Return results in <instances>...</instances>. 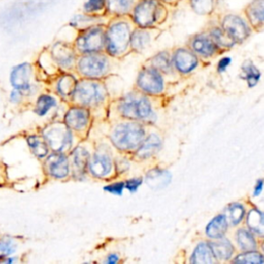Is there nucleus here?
Masks as SVG:
<instances>
[{"label": "nucleus", "mask_w": 264, "mask_h": 264, "mask_svg": "<svg viewBox=\"0 0 264 264\" xmlns=\"http://www.w3.org/2000/svg\"><path fill=\"white\" fill-rule=\"evenodd\" d=\"M130 16L138 27L150 29L167 19L168 9L160 0H138Z\"/></svg>", "instance_id": "1"}, {"label": "nucleus", "mask_w": 264, "mask_h": 264, "mask_svg": "<svg viewBox=\"0 0 264 264\" xmlns=\"http://www.w3.org/2000/svg\"><path fill=\"white\" fill-rule=\"evenodd\" d=\"M131 24L124 18L112 22L106 30V49L111 56H120L130 46Z\"/></svg>", "instance_id": "2"}, {"label": "nucleus", "mask_w": 264, "mask_h": 264, "mask_svg": "<svg viewBox=\"0 0 264 264\" xmlns=\"http://www.w3.org/2000/svg\"><path fill=\"white\" fill-rule=\"evenodd\" d=\"M145 129L137 123L118 125L111 136L113 144L120 150H135L144 141Z\"/></svg>", "instance_id": "3"}, {"label": "nucleus", "mask_w": 264, "mask_h": 264, "mask_svg": "<svg viewBox=\"0 0 264 264\" xmlns=\"http://www.w3.org/2000/svg\"><path fill=\"white\" fill-rule=\"evenodd\" d=\"M76 47L83 54L98 53L106 47V30L103 26L92 25L83 29L77 39Z\"/></svg>", "instance_id": "4"}, {"label": "nucleus", "mask_w": 264, "mask_h": 264, "mask_svg": "<svg viewBox=\"0 0 264 264\" xmlns=\"http://www.w3.org/2000/svg\"><path fill=\"white\" fill-rule=\"evenodd\" d=\"M72 96L75 102L82 106H95L105 101L106 89L97 82L84 81L77 84Z\"/></svg>", "instance_id": "5"}, {"label": "nucleus", "mask_w": 264, "mask_h": 264, "mask_svg": "<svg viewBox=\"0 0 264 264\" xmlns=\"http://www.w3.org/2000/svg\"><path fill=\"white\" fill-rule=\"evenodd\" d=\"M119 111L124 117L136 120H148L153 115L152 107L148 99L135 95H129L124 98L119 106Z\"/></svg>", "instance_id": "6"}, {"label": "nucleus", "mask_w": 264, "mask_h": 264, "mask_svg": "<svg viewBox=\"0 0 264 264\" xmlns=\"http://www.w3.org/2000/svg\"><path fill=\"white\" fill-rule=\"evenodd\" d=\"M44 138L48 146L55 152L69 150L73 144V135L66 124L56 123L44 130Z\"/></svg>", "instance_id": "7"}, {"label": "nucleus", "mask_w": 264, "mask_h": 264, "mask_svg": "<svg viewBox=\"0 0 264 264\" xmlns=\"http://www.w3.org/2000/svg\"><path fill=\"white\" fill-rule=\"evenodd\" d=\"M221 27L236 44L245 42L251 35L250 23L240 15L227 14L221 20Z\"/></svg>", "instance_id": "8"}, {"label": "nucleus", "mask_w": 264, "mask_h": 264, "mask_svg": "<svg viewBox=\"0 0 264 264\" xmlns=\"http://www.w3.org/2000/svg\"><path fill=\"white\" fill-rule=\"evenodd\" d=\"M79 72L88 78L103 77L109 71V60L103 55L96 53L87 54L79 61Z\"/></svg>", "instance_id": "9"}, {"label": "nucleus", "mask_w": 264, "mask_h": 264, "mask_svg": "<svg viewBox=\"0 0 264 264\" xmlns=\"http://www.w3.org/2000/svg\"><path fill=\"white\" fill-rule=\"evenodd\" d=\"M138 86L148 94L156 95L163 91V80L155 69L144 70L138 78Z\"/></svg>", "instance_id": "10"}, {"label": "nucleus", "mask_w": 264, "mask_h": 264, "mask_svg": "<svg viewBox=\"0 0 264 264\" xmlns=\"http://www.w3.org/2000/svg\"><path fill=\"white\" fill-rule=\"evenodd\" d=\"M46 167L48 174L55 179H64L70 174L69 159L59 152L48 157Z\"/></svg>", "instance_id": "11"}, {"label": "nucleus", "mask_w": 264, "mask_h": 264, "mask_svg": "<svg viewBox=\"0 0 264 264\" xmlns=\"http://www.w3.org/2000/svg\"><path fill=\"white\" fill-rule=\"evenodd\" d=\"M89 170L96 178H105L109 176L113 169V161L105 152H97L89 160Z\"/></svg>", "instance_id": "12"}, {"label": "nucleus", "mask_w": 264, "mask_h": 264, "mask_svg": "<svg viewBox=\"0 0 264 264\" xmlns=\"http://www.w3.org/2000/svg\"><path fill=\"white\" fill-rule=\"evenodd\" d=\"M174 63L176 69L182 74L191 73L196 69L198 59L194 52L187 49H178L174 54Z\"/></svg>", "instance_id": "13"}, {"label": "nucleus", "mask_w": 264, "mask_h": 264, "mask_svg": "<svg viewBox=\"0 0 264 264\" xmlns=\"http://www.w3.org/2000/svg\"><path fill=\"white\" fill-rule=\"evenodd\" d=\"M191 49L194 53L203 57H211L219 48L214 43L209 33H200L192 39Z\"/></svg>", "instance_id": "14"}, {"label": "nucleus", "mask_w": 264, "mask_h": 264, "mask_svg": "<svg viewBox=\"0 0 264 264\" xmlns=\"http://www.w3.org/2000/svg\"><path fill=\"white\" fill-rule=\"evenodd\" d=\"M30 76H31V66L28 63H22L12 71L11 83L15 89L23 92L30 91Z\"/></svg>", "instance_id": "15"}, {"label": "nucleus", "mask_w": 264, "mask_h": 264, "mask_svg": "<svg viewBox=\"0 0 264 264\" xmlns=\"http://www.w3.org/2000/svg\"><path fill=\"white\" fill-rule=\"evenodd\" d=\"M89 122V112L84 108H73L65 115V124L70 128L81 131Z\"/></svg>", "instance_id": "16"}, {"label": "nucleus", "mask_w": 264, "mask_h": 264, "mask_svg": "<svg viewBox=\"0 0 264 264\" xmlns=\"http://www.w3.org/2000/svg\"><path fill=\"white\" fill-rule=\"evenodd\" d=\"M245 15L251 26L264 25V0H252L245 8Z\"/></svg>", "instance_id": "17"}, {"label": "nucleus", "mask_w": 264, "mask_h": 264, "mask_svg": "<svg viewBox=\"0 0 264 264\" xmlns=\"http://www.w3.org/2000/svg\"><path fill=\"white\" fill-rule=\"evenodd\" d=\"M138 0H107L106 13L117 18L130 16Z\"/></svg>", "instance_id": "18"}, {"label": "nucleus", "mask_w": 264, "mask_h": 264, "mask_svg": "<svg viewBox=\"0 0 264 264\" xmlns=\"http://www.w3.org/2000/svg\"><path fill=\"white\" fill-rule=\"evenodd\" d=\"M145 181L152 190L157 191L170 185L172 181V175L170 172L165 170L154 169L147 174Z\"/></svg>", "instance_id": "19"}, {"label": "nucleus", "mask_w": 264, "mask_h": 264, "mask_svg": "<svg viewBox=\"0 0 264 264\" xmlns=\"http://www.w3.org/2000/svg\"><path fill=\"white\" fill-rule=\"evenodd\" d=\"M150 43L151 35L148 29L138 27L135 30H132L130 38V47L135 51H144L150 45Z\"/></svg>", "instance_id": "20"}, {"label": "nucleus", "mask_w": 264, "mask_h": 264, "mask_svg": "<svg viewBox=\"0 0 264 264\" xmlns=\"http://www.w3.org/2000/svg\"><path fill=\"white\" fill-rule=\"evenodd\" d=\"M228 228V222L225 216L220 215L215 217L207 226V236L210 239L217 240L222 238Z\"/></svg>", "instance_id": "21"}, {"label": "nucleus", "mask_w": 264, "mask_h": 264, "mask_svg": "<svg viewBox=\"0 0 264 264\" xmlns=\"http://www.w3.org/2000/svg\"><path fill=\"white\" fill-rule=\"evenodd\" d=\"M213 254L216 258L220 260H228L234 255L235 248L228 240L226 239H217L216 242L210 244Z\"/></svg>", "instance_id": "22"}, {"label": "nucleus", "mask_w": 264, "mask_h": 264, "mask_svg": "<svg viewBox=\"0 0 264 264\" xmlns=\"http://www.w3.org/2000/svg\"><path fill=\"white\" fill-rule=\"evenodd\" d=\"M161 148V140L157 135H151L146 141L142 143V146L139 148L137 155L138 157L145 159L155 155Z\"/></svg>", "instance_id": "23"}, {"label": "nucleus", "mask_w": 264, "mask_h": 264, "mask_svg": "<svg viewBox=\"0 0 264 264\" xmlns=\"http://www.w3.org/2000/svg\"><path fill=\"white\" fill-rule=\"evenodd\" d=\"M214 259L215 256L210 244L201 243L195 248L191 257V262L197 264H211L214 262Z\"/></svg>", "instance_id": "24"}, {"label": "nucleus", "mask_w": 264, "mask_h": 264, "mask_svg": "<svg viewBox=\"0 0 264 264\" xmlns=\"http://www.w3.org/2000/svg\"><path fill=\"white\" fill-rule=\"evenodd\" d=\"M53 57L62 68L71 69L75 62V53L69 48H64L58 45L53 49Z\"/></svg>", "instance_id": "25"}, {"label": "nucleus", "mask_w": 264, "mask_h": 264, "mask_svg": "<svg viewBox=\"0 0 264 264\" xmlns=\"http://www.w3.org/2000/svg\"><path fill=\"white\" fill-rule=\"evenodd\" d=\"M89 153L84 148H77L73 153L74 172L77 175H84L87 165L89 164Z\"/></svg>", "instance_id": "26"}, {"label": "nucleus", "mask_w": 264, "mask_h": 264, "mask_svg": "<svg viewBox=\"0 0 264 264\" xmlns=\"http://www.w3.org/2000/svg\"><path fill=\"white\" fill-rule=\"evenodd\" d=\"M192 11L201 16L211 15L217 6V0H189Z\"/></svg>", "instance_id": "27"}, {"label": "nucleus", "mask_w": 264, "mask_h": 264, "mask_svg": "<svg viewBox=\"0 0 264 264\" xmlns=\"http://www.w3.org/2000/svg\"><path fill=\"white\" fill-rule=\"evenodd\" d=\"M247 223L249 228L254 231V233L264 236V213L259 210H252L250 211Z\"/></svg>", "instance_id": "28"}, {"label": "nucleus", "mask_w": 264, "mask_h": 264, "mask_svg": "<svg viewBox=\"0 0 264 264\" xmlns=\"http://www.w3.org/2000/svg\"><path fill=\"white\" fill-rule=\"evenodd\" d=\"M209 35L219 49L220 48H231L236 45V43L226 35V32L222 29V27L217 26V27L211 28Z\"/></svg>", "instance_id": "29"}, {"label": "nucleus", "mask_w": 264, "mask_h": 264, "mask_svg": "<svg viewBox=\"0 0 264 264\" xmlns=\"http://www.w3.org/2000/svg\"><path fill=\"white\" fill-rule=\"evenodd\" d=\"M27 143L33 155H36L38 158H44L49 153V146L46 141L37 136H31L27 139Z\"/></svg>", "instance_id": "30"}, {"label": "nucleus", "mask_w": 264, "mask_h": 264, "mask_svg": "<svg viewBox=\"0 0 264 264\" xmlns=\"http://www.w3.org/2000/svg\"><path fill=\"white\" fill-rule=\"evenodd\" d=\"M77 80L72 75H65L58 81L57 84V91L62 97H69L73 95L76 86H77Z\"/></svg>", "instance_id": "31"}, {"label": "nucleus", "mask_w": 264, "mask_h": 264, "mask_svg": "<svg viewBox=\"0 0 264 264\" xmlns=\"http://www.w3.org/2000/svg\"><path fill=\"white\" fill-rule=\"evenodd\" d=\"M237 239L239 246L242 250L248 252V251H255L257 248V244L255 241V238L250 231L246 229H240L237 234Z\"/></svg>", "instance_id": "32"}, {"label": "nucleus", "mask_w": 264, "mask_h": 264, "mask_svg": "<svg viewBox=\"0 0 264 264\" xmlns=\"http://www.w3.org/2000/svg\"><path fill=\"white\" fill-rule=\"evenodd\" d=\"M152 66L153 69L157 71H161L163 73H169L172 70V61L171 56L168 52H161L158 53L153 59H152Z\"/></svg>", "instance_id": "33"}, {"label": "nucleus", "mask_w": 264, "mask_h": 264, "mask_svg": "<svg viewBox=\"0 0 264 264\" xmlns=\"http://www.w3.org/2000/svg\"><path fill=\"white\" fill-rule=\"evenodd\" d=\"M243 75L244 79L248 82L250 87L256 86L261 77L260 72L251 61H246L243 64Z\"/></svg>", "instance_id": "34"}, {"label": "nucleus", "mask_w": 264, "mask_h": 264, "mask_svg": "<svg viewBox=\"0 0 264 264\" xmlns=\"http://www.w3.org/2000/svg\"><path fill=\"white\" fill-rule=\"evenodd\" d=\"M245 216V208L240 204L230 205L226 210V219L227 222L233 225H238L243 220Z\"/></svg>", "instance_id": "35"}, {"label": "nucleus", "mask_w": 264, "mask_h": 264, "mask_svg": "<svg viewBox=\"0 0 264 264\" xmlns=\"http://www.w3.org/2000/svg\"><path fill=\"white\" fill-rule=\"evenodd\" d=\"M57 105L56 99L50 95H42L40 96V98L38 99L37 103V108H36V113L41 116L44 117L52 108H54Z\"/></svg>", "instance_id": "36"}, {"label": "nucleus", "mask_w": 264, "mask_h": 264, "mask_svg": "<svg viewBox=\"0 0 264 264\" xmlns=\"http://www.w3.org/2000/svg\"><path fill=\"white\" fill-rule=\"evenodd\" d=\"M107 0H87L84 5L85 14L97 15L106 12Z\"/></svg>", "instance_id": "37"}, {"label": "nucleus", "mask_w": 264, "mask_h": 264, "mask_svg": "<svg viewBox=\"0 0 264 264\" xmlns=\"http://www.w3.org/2000/svg\"><path fill=\"white\" fill-rule=\"evenodd\" d=\"M235 263H248V264H260L264 263V257L255 251H248L242 255H239L234 260Z\"/></svg>", "instance_id": "38"}, {"label": "nucleus", "mask_w": 264, "mask_h": 264, "mask_svg": "<svg viewBox=\"0 0 264 264\" xmlns=\"http://www.w3.org/2000/svg\"><path fill=\"white\" fill-rule=\"evenodd\" d=\"M16 251V246L11 240H2L0 241V256L8 257L11 256Z\"/></svg>", "instance_id": "39"}, {"label": "nucleus", "mask_w": 264, "mask_h": 264, "mask_svg": "<svg viewBox=\"0 0 264 264\" xmlns=\"http://www.w3.org/2000/svg\"><path fill=\"white\" fill-rule=\"evenodd\" d=\"M124 188H125V183L118 182V183H114V184H111L109 186H106L105 190L107 192H110V193L115 194V195H122Z\"/></svg>", "instance_id": "40"}, {"label": "nucleus", "mask_w": 264, "mask_h": 264, "mask_svg": "<svg viewBox=\"0 0 264 264\" xmlns=\"http://www.w3.org/2000/svg\"><path fill=\"white\" fill-rule=\"evenodd\" d=\"M141 185H142V179H132L125 183V187L130 192H136Z\"/></svg>", "instance_id": "41"}, {"label": "nucleus", "mask_w": 264, "mask_h": 264, "mask_svg": "<svg viewBox=\"0 0 264 264\" xmlns=\"http://www.w3.org/2000/svg\"><path fill=\"white\" fill-rule=\"evenodd\" d=\"M231 63V58L230 57H224L222 58L219 63H218V71L220 73H223L224 71L227 70V68L229 66V64Z\"/></svg>", "instance_id": "42"}, {"label": "nucleus", "mask_w": 264, "mask_h": 264, "mask_svg": "<svg viewBox=\"0 0 264 264\" xmlns=\"http://www.w3.org/2000/svg\"><path fill=\"white\" fill-rule=\"evenodd\" d=\"M23 96V92L18 90V89H14L12 92H11V95H10V98H11V102L15 103V104H18L21 98Z\"/></svg>", "instance_id": "43"}, {"label": "nucleus", "mask_w": 264, "mask_h": 264, "mask_svg": "<svg viewBox=\"0 0 264 264\" xmlns=\"http://www.w3.org/2000/svg\"><path fill=\"white\" fill-rule=\"evenodd\" d=\"M263 180H259L255 186V190H254V196H259L262 192L263 189Z\"/></svg>", "instance_id": "44"}, {"label": "nucleus", "mask_w": 264, "mask_h": 264, "mask_svg": "<svg viewBox=\"0 0 264 264\" xmlns=\"http://www.w3.org/2000/svg\"><path fill=\"white\" fill-rule=\"evenodd\" d=\"M118 261H119V257H118L117 255H115V254L110 255V256L108 257V259H107V262H108L109 264H115V263H117Z\"/></svg>", "instance_id": "45"}, {"label": "nucleus", "mask_w": 264, "mask_h": 264, "mask_svg": "<svg viewBox=\"0 0 264 264\" xmlns=\"http://www.w3.org/2000/svg\"><path fill=\"white\" fill-rule=\"evenodd\" d=\"M160 2L163 3L164 5H176L180 2V0H160Z\"/></svg>", "instance_id": "46"}, {"label": "nucleus", "mask_w": 264, "mask_h": 264, "mask_svg": "<svg viewBox=\"0 0 264 264\" xmlns=\"http://www.w3.org/2000/svg\"><path fill=\"white\" fill-rule=\"evenodd\" d=\"M263 250H264V243H263Z\"/></svg>", "instance_id": "47"}]
</instances>
